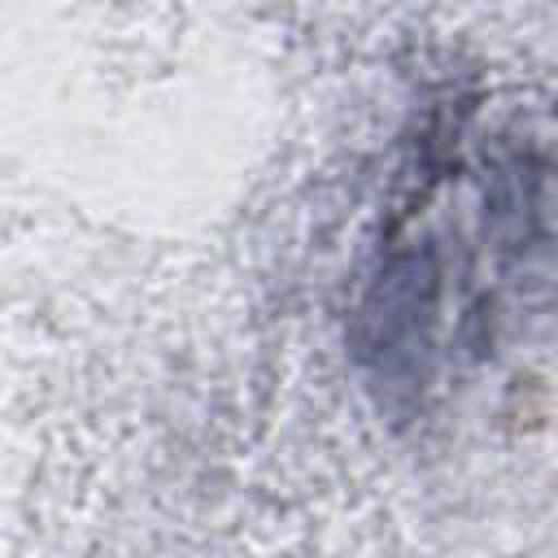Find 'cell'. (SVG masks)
Returning a JSON list of instances; mask_svg holds the SVG:
<instances>
[{"label":"cell","instance_id":"1","mask_svg":"<svg viewBox=\"0 0 558 558\" xmlns=\"http://www.w3.org/2000/svg\"><path fill=\"white\" fill-rule=\"evenodd\" d=\"M423 174L379 244L362 301V349L388 384L418 392L480 353L536 218L532 170L514 157L462 148Z\"/></svg>","mask_w":558,"mask_h":558}]
</instances>
